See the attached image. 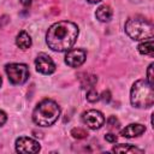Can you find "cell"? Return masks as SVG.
Listing matches in <instances>:
<instances>
[{
  "instance_id": "cell-1",
  "label": "cell",
  "mask_w": 154,
  "mask_h": 154,
  "mask_svg": "<svg viewBox=\"0 0 154 154\" xmlns=\"http://www.w3.org/2000/svg\"><path fill=\"white\" fill-rule=\"evenodd\" d=\"M78 36V26L69 20H60L49 26L46 43L54 52H67L72 48Z\"/></svg>"
},
{
  "instance_id": "cell-2",
  "label": "cell",
  "mask_w": 154,
  "mask_h": 154,
  "mask_svg": "<svg viewBox=\"0 0 154 154\" xmlns=\"http://www.w3.org/2000/svg\"><path fill=\"white\" fill-rule=\"evenodd\" d=\"M60 116L59 105L49 99H45L36 105L32 111V122L38 126L53 125Z\"/></svg>"
},
{
  "instance_id": "cell-3",
  "label": "cell",
  "mask_w": 154,
  "mask_h": 154,
  "mask_svg": "<svg viewBox=\"0 0 154 154\" xmlns=\"http://www.w3.org/2000/svg\"><path fill=\"white\" fill-rule=\"evenodd\" d=\"M130 102L137 108H149L154 103V90L147 79L136 81L130 90Z\"/></svg>"
},
{
  "instance_id": "cell-4",
  "label": "cell",
  "mask_w": 154,
  "mask_h": 154,
  "mask_svg": "<svg viewBox=\"0 0 154 154\" xmlns=\"http://www.w3.org/2000/svg\"><path fill=\"white\" fill-rule=\"evenodd\" d=\"M125 32L128 36L135 41H144L148 38H153L154 36V26L153 24L140 17L130 18L125 23Z\"/></svg>"
},
{
  "instance_id": "cell-5",
  "label": "cell",
  "mask_w": 154,
  "mask_h": 154,
  "mask_svg": "<svg viewBox=\"0 0 154 154\" xmlns=\"http://www.w3.org/2000/svg\"><path fill=\"white\" fill-rule=\"evenodd\" d=\"M5 71L8 77V81L16 85L25 83L29 78V67H28V65L22 64V63L7 64L5 66Z\"/></svg>"
},
{
  "instance_id": "cell-6",
  "label": "cell",
  "mask_w": 154,
  "mask_h": 154,
  "mask_svg": "<svg viewBox=\"0 0 154 154\" xmlns=\"http://www.w3.org/2000/svg\"><path fill=\"white\" fill-rule=\"evenodd\" d=\"M14 146H16V152L22 153V154H34V153L40 152L41 149V146L37 141L30 137H26V136L18 137L16 140Z\"/></svg>"
},
{
  "instance_id": "cell-7",
  "label": "cell",
  "mask_w": 154,
  "mask_h": 154,
  "mask_svg": "<svg viewBox=\"0 0 154 154\" xmlns=\"http://www.w3.org/2000/svg\"><path fill=\"white\" fill-rule=\"evenodd\" d=\"M82 120L83 123L91 130H96L100 129L103 124H105V116L96 109H89L87 112L83 113L82 116Z\"/></svg>"
},
{
  "instance_id": "cell-8",
  "label": "cell",
  "mask_w": 154,
  "mask_h": 154,
  "mask_svg": "<svg viewBox=\"0 0 154 154\" xmlns=\"http://www.w3.org/2000/svg\"><path fill=\"white\" fill-rule=\"evenodd\" d=\"M36 71L42 75H51L55 71V64L52 58L46 53H40L35 59Z\"/></svg>"
},
{
  "instance_id": "cell-9",
  "label": "cell",
  "mask_w": 154,
  "mask_h": 154,
  "mask_svg": "<svg viewBox=\"0 0 154 154\" xmlns=\"http://www.w3.org/2000/svg\"><path fill=\"white\" fill-rule=\"evenodd\" d=\"M87 58V52L84 49H69L65 54V63L70 67H79Z\"/></svg>"
},
{
  "instance_id": "cell-10",
  "label": "cell",
  "mask_w": 154,
  "mask_h": 154,
  "mask_svg": "<svg viewBox=\"0 0 154 154\" xmlns=\"http://www.w3.org/2000/svg\"><path fill=\"white\" fill-rule=\"evenodd\" d=\"M146 131V126L142 125V124H129L126 125L124 129H122L120 131V136L123 137H128V138H131V137H137L140 135H142L143 132Z\"/></svg>"
},
{
  "instance_id": "cell-11",
  "label": "cell",
  "mask_w": 154,
  "mask_h": 154,
  "mask_svg": "<svg viewBox=\"0 0 154 154\" xmlns=\"http://www.w3.org/2000/svg\"><path fill=\"white\" fill-rule=\"evenodd\" d=\"M112 8L108 6V5H101L97 7L96 12H95V16L96 18L100 20V22H109L111 18H112Z\"/></svg>"
},
{
  "instance_id": "cell-12",
  "label": "cell",
  "mask_w": 154,
  "mask_h": 154,
  "mask_svg": "<svg viewBox=\"0 0 154 154\" xmlns=\"http://www.w3.org/2000/svg\"><path fill=\"white\" fill-rule=\"evenodd\" d=\"M31 37H30V35L26 32V31H24V30H22V31H19V34L17 35V37H16V45L20 48V49H28L30 46H31Z\"/></svg>"
},
{
  "instance_id": "cell-13",
  "label": "cell",
  "mask_w": 154,
  "mask_h": 154,
  "mask_svg": "<svg viewBox=\"0 0 154 154\" xmlns=\"http://www.w3.org/2000/svg\"><path fill=\"white\" fill-rule=\"evenodd\" d=\"M138 52L143 55H149L153 57L154 55V43H153V38H148L144 40L143 42H141L137 47Z\"/></svg>"
},
{
  "instance_id": "cell-14",
  "label": "cell",
  "mask_w": 154,
  "mask_h": 154,
  "mask_svg": "<svg viewBox=\"0 0 154 154\" xmlns=\"http://www.w3.org/2000/svg\"><path fill=\"white\" fill-rule=\"evenodd\" d=\"M112 152L113 153H138V154L143 153L142 149H140V148H137L132 144H124V143L114 146L112 148Z\"/></svg>"
},
{
  "instance_id": "cell-15",
  "label": "cell",
  "mask_w": 154,
  "mask_h": 154,
  "mask_svg": "<svg viewBox=\"0 0 154 154\" xmlns=\"http://www.w3.org/2000/svg\"><path fill=\"white\" fill-rule=\"evenodd\" d=\"M71 135L75 137V138H84L88 136V132L84 130V129H81V128H75L71 130Z\"/></svg>"
},
{
  "instance_id": "cell-16",
  "label": "cell",
  "mask_w": 154,
  "mask_h": 154,
  "mask_svg": "<svg viewBox=\"0 0 154 154\" xmlns=\"http://www.w3.org/2000/svg\"><path fill=\"white\" fill-rule=\"evenodd\" d=\"M99 99H100V95L97 94V91H96L95 89L91 88V89L87 93V100H88L89 102H96Z\"/></svg>"
},
{
  "instance_id": "cell-17",
  "label": "cell",
  "mask_w": 154,
  "mask_h": 154,
  "mask_svg": "<svg viewBox=\"0 0 154 154\" xmlns=\"http://www.w3.org/2000/svg\"><path fill=\"white\" fill-rule=\"evenodd\" d=\"M153 66H154V64L152 63L149 66H148V69H147V82L150 84V85H154V76H153Z\"/></svg>"
},
{
  "instance_id": "cell-18",
  "label": "cell",
  "mask_w": 154,
  "mask_h": 154,
  "mask_svg": "<svg viewBox=\"0 0 154 154\" xmlns=\"http://www.w3.org/2000/svg\"><path fill=\"white\" fill-rule=\"evenodd\" d=\"M107 125H108V128L109 129H112V128H119V120L114 117V116H111L108 119H107Z\"/></svg>"
},
{
  "instance_id": "cell-19",
  "label": "cell",
  "mask_w": 154,
  "mask_h": 154,
  "mask_svg": "<svg viewBox=\"0 0 154 154\" xmlns=\"http://www.w3.org/2000/svg\"><path fill=\"white\" fill-rule=\"evenodd\" d=\"M101 100L103 101V102H109V100H111V93L108 91V90H106V91H103L102 94H101Z\"/></svg>"
},
{
  "instance_id": "cell-20",
  "label": "cell",
  "mask_w": 154,
  "mask_h": 154,
  "mask_svg": "<svg viewBox=\"0 0 154 154\" xmlns=\"http://www.w3.org/2000/svg\"><path fill=\"white\" fill-rule=\"evenodd\" d=\"M105 138H106V141H108V142H111V143H114V142L117 141V136H116L114 134H106Z\"/></svg>"
},
{
  "instance_id": "cell-21",
  "label": "cell",
  "mask_w": 154,
  "mask_h": 154,
  "mask_svg": "<svg viewBox=\"0 0 154 154\" xmlns=\"http://www.w3.org/2000/svg\"><path fill=\"white\" fill-rule=\"evenodd\" d=\"M6 120H7V116H6V113H5L4 111L0 109V126H2V125L6 123Z\"/></svg>"
},
{
  "instance_id": "cell-22",
  "label": "cell",
  "mask_w": 154,
  "mask_h": 154,
  "mask_svg": "<svg viewBox=\"0 0 154 154\" xmlns=\"http://www.w3.org/2000/svg\"><path fill=\"white\" fill-rule=\"evenodd\" d=\"M19 1H20V4H22L23 6H25V7H28V6L31 5V0H19Z\"/></svg>"
},
{
  "instance_id": "cell-23",
  "label": "cell",
  "mask_w": 154,
  "mask_h": 154,
  "mask_svg": "<svg viewBox=\"0 0 154 154\" xmlns=\"http://www.w3.org/2000/svg\"><path fill=\"white\" fill-rule=\"evenodd\" d=\"M88 2H90V4H96V2H100L101 0H87Z\"/></svg>"
},
{
  "instance_id": "cell-24",
  "label": "cell",
  "mask_w": 154,
  "mask_h": 154,
  "mask_svg": "<svg viewBox=\"0 0 154 154\" xmlns=\"http://www.w3.org/2000/svg\"><path fill=\"white\" fill-rule=\"evenodd\" d=\"M1 83H2V79H1V76H0V87H1Z\"/></svg>"
}]
</instances>
